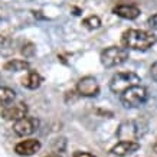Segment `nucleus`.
Segmentation results:
<instances>
[{
	"label": "nucleus",
	"instance_id": "13",
	"mask_svg": "<svg viewBox=\"0 0 157 157\" xmlns=\"http://www.w3.org/2000/svg\"><path fill=\"white\" fill-rule=\"evenodd\" d=\"M14 98H16V92L12 88L0 86V108H6L10 104H13Z\"/></svg>",
	"mask_w": 157,
	"mask_h": 157
},
{
	"label": "nucleus",
	"instance_id": "21",
	"mask_svg": "<svg viewBox=\"0 0 157 157\" xmlns=\"http://www.w3.org/2000/svg\"><path fill=\"white\" fill-rule=\"evenodd\" d=\"M46 157H61L59 154H49V156H46Z\"/></svg>",
	"mask_w": 157,
	"mask_h": 157
},
{
	"label": "nucleus",
	"instance_id": "4",
	"mask_svg": "<svg viewBox=\"0 0 157 157\" xmlns=\"http://www.w3.org/2000/svg\"><path fill=\"white\" fill-rule=\"evenodd\" d=\"M120 100L125 108H136V107L143 105L148 100V91L141 85L131 86L121 94Z\"/></svg>",
	"mask_w": 157,
	"mask_h": 157
},
{
	"label": "nucleus",
	"instance_id": "11",
	"mask_svg": "<svg viewBox=\"0 0 157 157\" xmlns=\"http://www.w3.org/2000/svg\"><path fill=\"white\" fill-rule=\"evenodd\" d=\"M140 148V144L137 141H120L111 148V153L115 154V156H127V154H131V153L137 151Z\"/></svg>",
	"mask_w": 157,
	"mask_h": 157
},
{
	"label": "nucleus",
	"instance_id": "7",
	"mask_svg": "<svg viewBox=\"0 0 157 157\" xmlns=\"http://www.w3.org/2000/svg\"><path fill=\"white\" fill-rule=\"evenodd\" d=\"M28 105L25 102H16V104H10L9 107L2 109V117L6 121H19V120L28 117Z\"/></svg>",
	"mask_w": 157,
	"mask_h": 157
},
{
	"label": "nucleus",
	"instance_id": "5",
	"mask_svg": "<svg viewBox=\"0 0 157 157\" xmlns=\"http://www.w3.org/2000/svg\"><path fill=\"white\" fill-rule=\"evenodd\" d=\"M127 59H128V51L121 46H109L101 52V63L105 68L123 65Z\"/></svg>",
	"mask_w": 157,
	"mask_h": 157
},
{
	"label": "nucleus",
	"instance_id": "9",
	"mask_svg": "<svg viewBox=\"0 0 157 157\" xmlns=\"http://www.w3.org/2000/svg\"><path fill=\"white\" fill-rule=\"evenodd\" d=\"M39 150H40V143H39V140H35V138L23 140L16 144V147H14V151L19 156H32L35 153H38Z\"/></svg>",
	"mask_w": 157,
	"mask_h": 157
},
{
	"label": "nucleus",
	"instance_id": "12",
	"mask_svg": "<svg viewBox=\"0 0 157 157\" xmlns=\"http://www.w3.org/2000/svg\"><path fill=\"white\" fill-rule=\"evenodd\" d=\"M42 82H43V78L36 71H29L22 78V85L25 88H28V90H36V88H39L42 85Z\"/></svg>",
	"mask_w": 157,
	"mask_h": 157
},
{
	"label": "nucleus",
	"instance_id": "3",
	"mask_svg": "<svg viewBox=\"0 0 157 157\" xmlns=\"http://www.w3.org/2000/svg\"><path fill=\"white\" fill-rule=\"evenodd\" d=\"M140 82L141 79L136 72H117L109 81V90L114 94H123L131 86L140 85Z\"/></svg>",
	"mask_w": 157,
	"mask_h": 157
},
{
	"label": "nucleus",
	"instance_id": "14",
	"mask_svg": "<svg viewBox=\"0 0 157 157\" xmlns=\"http://www.w3.org/2000/svg\"><path fill=\"white\" fill-rule=\"evenodd\" d=\"M5 69L10 72H20L25 69H29V62L23 59H12L7 63H5Z\"/></svg>",
	"mask_w": 157,
	"mask_h": 157
},
{
	"label": "nucleus",
	"instance_id": "16",
	"mask_svg": "<svg viewBox=\"0 0 157 157\" xmlns=\"http://www.w3.org/2000/svg\"><path fill=\"white\" fill-rule=\"evenodd\" d=\"M36 52V46L32 42H25V45L22 46V53L25 55V58H32Z\"/></svg>",
	"mask_w": 157,
	"mask_h": 157
},
{
	"label": "nucleus",
	"instance_id": "2",
	"mask_svg": "<svg viewBox=\"0 0 157 157\" xmlns=\"http://www.w3.org/2000/svg\"><path fill=\"white\" fill-rule=\"evenodd\" d=\"M147 124L140 121V120H128L120 124L117 130V137L121 141H137L146 133Z\"/></svg>",
	"mask_w": 157,
	"mask_h": 157
},
{
	"label": "nucleus",
	"instance_id": "17",
	"mask_svg": "<svg viewBox=\"0 0 157 157\" xmlns=\"http://www.w3.org/2000/svg\"><path fill=\"white\" fill-rule=\"evenodd\" d=\"M147 22H148V26H150V28L154 29V30H157V13L153 14V16H150Z\"/></svg>",
	"mask_w": 157,
	"mask_h": 157
},
{
	"label": "nucleus",
	"instance_id": "8",
	"mask_svg": "<svg viewBox=\"0 0 157 157\" xmlns=\"http://www.w3.org/2000/svg\"><path fill=\"white\" fill-rule=\"evenodd\" d=\"M39 127V121L35 117H25L13 124V131L20 137H26L33 134Z\"/></svg>",
	"mask_w": 157,
	"mask_h": 157
},
{
	"label": "nucleus",
	"instance_id": "22",
	"mask_svg": "<svg viewBox=\"0 0 157 157\" xmlns=\"http://www.w3.org/2000/svg\"><path fill=\"white\" fill-rule=\"evenodd\" d=\"M153 148H154V151L157 153V141H156V143H154V146H153Z\"/></svg>",
	"mask_w": 157,
	"mask_h": 157
},
{
	"label": "nucleus",
	"instance_id": "18",
	"mask_svg": "<svg viewBox=\"0 0 157 157\" xmlns=\"http://www.w3.org/2000/svg\"><path fill=\"white\" fill-rule=\"evenodd\" d=\"M10 43V39L7 36H3V35H0V48H6L7 45Z\"/></svg>",
	"mask_w": 157,
	"mask_h": 157
},
{
	"label": "nucleus",
	"instance_id": "20",
	"mask_svg": "<svg viewBox=\"0 0 157 157\" xmlns=\"http://www.w3.org/2000/svg\"><path fill=\"white\" fill-rule=\"evenodd\" d=\"M74 157H95V156L86 151H75L74 153Z\"/></svg>",
	"mask_w": 157,
	"mask_h": 157
},
{
	"label": "nucleus",
	"instance_id": "1",
	"mask_svg": "<svg viewBox=\"0 0 157 157\" xmlns=\"http://www.w3.org/2000/svg\"><path fill=\"white\" fill-rule=\"evenodd\" d=\"M121 42L125 48L134 51H148L157 42V36L143 29H130L121 36Z\"/></svg>",
	"mask_w": 157,
	"mask_h": 157
},
{
	"label": "nucleus",
	"instance_id": "10",
	"mask_svg": "<svg viewBox=\"0 0 157 157\" xmlns=\"http://www.w3.org/2000/svg\"><path fill=\"white\" fill-rule=\"evenodd\" d=\"M113 13L123 17V19H128V20H134L137 19L140 16V9L137 6H133V5H120V6H115L113 9Z\"/></svg>",
	"mask_w": 157,
	"mask_h": 157
},
{
	"label": "nucleus",
	"instance_id": "15",
	"mask_svg": "<svg viewBox=\"0 0 157 157\" xmlns=\"http://www.w3.org/2000/svg\"><path fill=\"white\" fill-rule=\"evenodd\" d=\"M82 25L85 26L86 29H98L101 26V20L98 16H90V17H86V19L82 20Z\"/></svg>",
	"mask_w": 157,
	"mask_h": 157
},
{
	"label": "nucleus",
	"instance_id": "19",
	"mask_svg": "<svg viewBox=\"0 0 157 157\" xmlns=\"http://www.w3.org/2000/svg\"><path fill=\"white\" fill-rule=\"evenodd\" d=\"M150 75H151V78L157 82V62H154V63L151 65V69H150Z\"/></svg>",
	"mask_w": 157,
	"mask_h": 157
},
{
	"label": "nucleus",
	"instance_id": "6",
	"mask_svg": "<svg viewBox=\"0 0 157 157\" xmlns=\"http://www.w3.org/2000/svg\"><path fill=\"white\" fill-rule=\"evenodd\" d=\"M76 92L82 97H97L100 94V85L94 76H84L76 84Z\"/></svg>",
	"mask_w": 157,
	"mask_h": 157
}]
</instances>
